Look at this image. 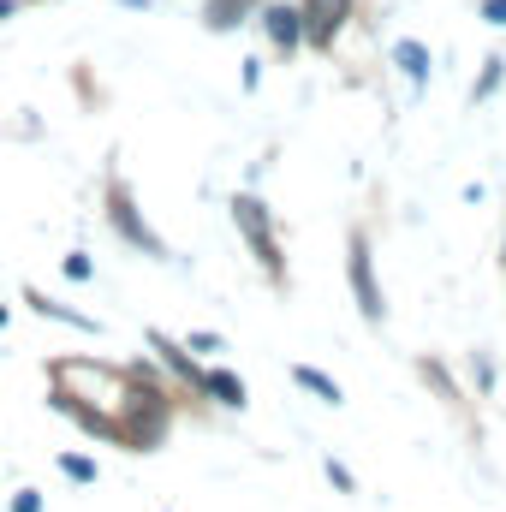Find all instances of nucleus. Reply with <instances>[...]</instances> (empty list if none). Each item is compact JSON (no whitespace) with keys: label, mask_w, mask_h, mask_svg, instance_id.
Wrapping results in <instances>:
<instances>
[{"label":"nucleus","mask_w":506,"mask_h":512,"mask_svg":"<svg viewBox=\"0 0 506 512\" xmlns=\"http://www.w3.org/2000/svg\"><path fill=\"white\" fill-rule=\"evenodd\" d=\"M477 18L495 24V30H506V0H477Z\"/></svg>","instance_id":"2eb2a0df"},{"label":"nucleus","mask_w":506,"mask_h":512,"mask_svg":"<svg viewBox=\"0 0 506 512\" xmlns=\"http://www.w3.org/2000/svg\"><path fill=\"white\" fill-rule=\"evenodd\" d=\"M60 471L72 483H96V459H84V453H60Z\"/></svg>","instance_id":"ddd939ff"},{"label":"nucleus","mask_w":506,"mask_h":512,"mask_svg":"<svg viewBox=\"0 0 506 512\" xmlns=\"http://www.w3.org/2000/svg\"><path fill=\"white\" fill-rule=\"evenodd\" d=\"M328 477H334V489H346V495H352V471H346V465H334V459H328Z\"/></svg>","instance_id":"a211bd4d"},{"label":"nucleus","mask_w":506,"mask_h":512,"mask_svg":"<svg viewBox=\"0 0 506 512\" xmlns=\"http://www.w3.org/2000/svg\"><path fill=\"white\" fill-rule=\"evenodd\" d=\"M24 298H30V310H36V316H54V322H66V328H84V334H90V328H96V316H78V310H66V304H60V298H42V292H36V286H30V292H24Z\"/></svg>","instance_id":"9b49d317"},{"label":"nucleus","mask_w":506,"mask_h":512,"mask_svg":"<svg viewBox=\"0 0 506 512\" xmlns=\"http://www.w3.org/2000/svg\"><path fill=\"white\" fill-rule=\"evenodd\" d=\"M256 6H262V0H203V24H209V30H233V24L251 18Z\"/></svg>","instance_id":"1a4fd4ad"},{"label":"nucleus","mask_w":506,"mask_h":512,"mask_svg":"<svg viewBox=\"0 0 506 512\" xmlns=\"http://www.w3.org/2000/svg\"><path fill=\"white\" fill-rule=\"evenodd\" d=\"M60 268H66V280H96V262H90L84 251H66V262H60Z\"/></svg>","instance_id":"4468645a"},{"label":"nucleus","mask_w":506,"mask_h":512,"mask_svg":"<svg viewBox=\"0 0 506 512\" xmlns=\"http://www.w3.org/2000/svg\"><path fill=\"white\" fill-rule=\"evenodd\" d=\"M298 6H304V48H322V54L358 18V0H298Z\"/></svg>","instance_id":"39448f33"},{"label":"nucleus","mask_w":506,"mask_h":512,"mask_svg":"<svg viewBox=\"0 0 506 512\" xmlns=\"http://www.w3.org/2000/svg\"><path fill=\"white\" fill-rule=\"evenodd\" d=\"M346 280H352V298H358V316L381 328L387 322V298L376 286V245H370V227H352L346 239Z\"/></svg>","instance_id":"f03ea898"},{"label":"nucleus","mask_w":506,"mask_h":512,"mask_svg":"<svg viewBox=\"0 0 506 512\" xmlns=\"http://www.w3.org/2000/svg\"><path fill=\"white\" fill-rule=\"evenodd\" d=\"M0 328H6V304H0Z\"/></svg>","instance_id":"aec40b11"},{"label":"nucleus","mask_w":506,"mask_h":512,"mask_svg":"<svg viewBox=\"0 0 506 512\" xmlns=\"http://www.w3.org/2000/svg\"><path fill=\"white\" fill-rule=\"evenodd\" d=\"M292 382L304 387V393H316V399H328V405H340V399H346V387L334 382L328 370H316V364H292Z\"/></svg>","instance_id":"9d476101"},{"label":"nucleus","mask_w":506,"mask_h":512,"mask_svg":"<svg viewBox=\"0 0 506 512\" xmlns=\"http://www.w3.org/2000/svg\"><path fill=\"white\" fill-rule=\"evenodd\" d=\"M393 66H399L411 84H429V72H435V54H429V42H417V36H399V42H393Z\"/></svg>","instance_id":"423d86ee"},{"label":"nucleus","mask_w":506,"mask_h":512,"mask_svg":"<svg viewBox=\"0 0 506 512\" xmlns=\"http://www.w3.org/2000/svg\"><path fill=\"white\" fill-rule=\"evenodd\" d=\"M203 393L215 405H227V411H245V399H251V387L239 382L233 370H203Z\"/></svg>","instance_id":"6e6552de"},{"label":"nucleus","mask_w":506,"mask_h":512,"mask_svg":"<svg viewBox=\"0 0 506 512\" xmlns=\"http://www.w3.org/2000/svg\"><path fill=\"white\" fill-rule=\"evenodd\" d=\"M185 352H221V334H209V328H197V334L185 340Z\"/></svg>","instance_id":"dca6fc26"},{"label":"nucleus","mask_w":506,"mask_h":512,"mask_svg":"<svg viewBox=\"0 0 506 512\" xmlns=\"http://www.w3.org/2000/svg\"><path fill=\"white\" fill-rule=\"evenodd\" d=\"M12 512H42V495H36V489H18V495H12Z\"/></svg>","instance_id":"f3484780"},{"label":"nucleus","mask_w":506,"mask_h":512,"mask_svg":"<svg viewBox=\"0 0 506 512\" xmlns=\"http://www.w3.org/2000/svg\"><path fill=\"white\" fill-rule=\"evenodd\" d=\"M233 227H239V239L251 245L262 280L280 292V286H286V256H280V233H274V209H268L256 191H239V197H233Z\"/></svg>","instance_id":"f257e3e1"},{"label":"nucleus","mask_w":506,"mask_h":512,"mask_svg":"<svg viewBox=\"0 0 506 512\" xmlns=\"http://www.w3.org/2000/svg\"><path fill=\"white\" fill-rule=\"evenodd\" d=\"M149 346L161 352V364H167V370H173L179 382H191V387H197V393H203V370H197V364L185 358V346H179V340H167L161 328H149Z\"/></svg>","instance_id":"0eeeda50"},{"label":"nucleus","mask_w":506,"mask_h":512,"mask_svg":"<svg viewBox=\"0 0 506 512\" xmlns=\"http://www.w3.org/2000/svg\"><path fill=\"white\" fill-rule=\"evenodd\" d=\"M108 227L126 239L131 251H143V256H155V262H167V245H161V233L143 221V209H137V197H131V185L120 179V173H108Z\"/></svg>","instance_id":"7ed1b4c3"},{"label":"nucleus","mask_w":506,"mask_h":512,"mask_svg":"<svg viewBox=\"0 0 506 512\" xmlns=\"http://www.w3.org/2000/svg\"><path fill=\"white\" fill-rule=\"evenodd\" d=\"M501 84H506V60H501V54H489V60H483V72H477V84H471V102H489Z\"/></svg>","instance_id":"f8f14e48"},{"label":"nucleus","mask_w":506,"mask_h":512,"mask_svg":"<svg viewBox=\"0 0 506 512\" xmlns=\"http://www.w3.org/2000/svg\"><path fill=\"white\" fill-rule=\"evenodd\" d=\"M18 12V0H0V18H12Z\"/></svg>","instance_id":"6ab92c4d"},{"label":"nucleus","mask_w":506,"mask_h":512,"mask_svg":"<svg viewBox=\"0 0 506 512\" xmlns=\"http://www.w3.org/2000/svg\"><path fill=\"white\" fill-rule=\"evenodd\" d=\"M256 24H262V36H268V48L274 54H298L304 48V6L298 0H262L256 6Z\"/></svg>","instance_id":"20e7f679"}]
</instances>
